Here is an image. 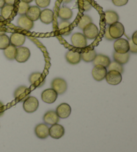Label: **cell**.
<instances>
[{
  "label": "cell",
  "mask_w": 137,
  "mask_h": 152,
  "mask_svg": "<svg viewBox=\"0 0 137 152\" xmlns=\"http://www.w3.org/2000/svg\"><path fill=\"white\" fill-rule=\"evenodd\" d=\"M108 31L112 39H119V38H121L124 34V27L121 23L118 21L109 26Z\"/></svg>",
  "instance_id": "6da1fadb"
},
{
  "label": "cell",
  "mask_w": 137,
  "mask_h": 152,
  "mask_svg": "<svg viewBox=\"0 0 137 152\" xmlns=\"http://www.w3.org/2000/svg\"><path fill=\"white\" fill-rule=\"evenodd\" d=\"M51 86L57 94H64L68 89V84L65 80L60 77L54 78L51 83Z\"/></svg>",
  "instance_id": "7a4b0ae2"
},
{
  "label": "cell",
  "mask_w": 137,
  "mask_h": 152,
  "mask_svg": "<svg viewBox=\"0 0 137 152\" xmlns=\"http://www.w3.org/2000/svg\"><path fill=\"white\" fill-rule=\"evenodd\" d=\"M39 107V101L36 97L29 96L23 102V108L26 112L32 113L35 112Z\"/></svg>",
  "instance_id": "3957f363"
},
{
  "label": "cell",
  "mask_w": 137,
  "mask_h": 152,
  "mask_svg": "<svg viewBox=\"0 0 137 152\" xmlns=\"http://www.w3.org/2000/svg\"><path fill=\"white\" fill-rule=\"evenodd\" d=\"M29 81L34 88H41L46 83L44 75L40 72H34L29 75Z\"/></svg>",
  "instance_id": "277c9868"
},
{
  "label": "cell",
  "mask_w": 137,
  "mask_h": 152,
  "mask_svg": "<svg viewBox=\"0 0 137 152\" xmlns=\"http://www.w3.org/2000/svg\"><path fill=\"white\" fill-rule=\"evenodd\" d=\"M30 92H31V90L27 86H21L15 89L13 95H14L16 101L19 102H24L30 96Z\"/></svg>",
  "instance_id": "5b68a950"
},
{
  "label": "cell",
  "mask_w": 137,
  "mask_h": 152,
  "mask_svg": "<svg viewBox=\"0 0 137 152\" xmlns=\"http://www.w3.org/2000/svg\"><path fill=\"white\" fill-rule=\"evenodd\" d=\"M106 81L110 85L116 86L121 83L122 80V74L120 72L115 71V70H110L107 72L106 75Z\"/></svg>",
  "instance_id": "8992f818"
},
{
  "label": "cell",
  "mask_w": 137,
  "mask_h": 152,
  "mask_svg": "<svg viewBox=\"0 0 137 152\" xmlns=\"http://www.w3.org/2000/svg\"><path fill=\"white\" fill-rule=\"evenodd\" d=\"M31 53L30 50L27 48L21 47L16 49V56L15 59L19 63H25L30 58Z\"/></svg>",
  "instance_id": "52a82bcc"
},
{
  "label": "cell",
  "mask_w": 137,
  "mask_h": 152,
  "mask_svg": "<svg viewBox=\"0 0 137 152\" xmlns=\"http://www.w3.org/2000/svg\"><path fill=\"white\" fill-rule=\"evenodd\" d=\"M71 42L74 47L77 48H84L87 46V39L81 33L74 34L71 37Z\"/></svg>",
  "instance_id": "ba28073f"
},
{
  "label": "cell",
  "mask_w": 137,
  "mask_h": 152,
  "mask_svg": "<svg viewBox=\"0 0 137 152\" xmlns=\"http://www.w3.org/2000/svg\"><path fill=\"white\" fill-rule=\"evenodd\" d=\"M114 49L115 52L119 53H126L129 51V45L128 40L119 38L117 39L114 43Z\"/></svg>",
  "instance_id": "9c48e42d"
},
{
  "label": "cell",
  "mask_w": 137,
  "mask_h": 152,
  "mask_svg": "<svg viewBox=\"0 0 137 152\" xmlns=\"http://www.w3.org/2000/svg\"><path fill=\"white\" fill-rule=\"evenodd\" d=\"M57 96H58V94L52 88L47 89L43 91L42 95H41L42 101L49 104H52L56 102Z\"/></svg>",
  "instance_id": "30bf717a"
},
{
  "label": "cell",
  "mask_w": 137,
  "mask_h": 152,
  "mask_svg": "<svg viewBox=\"0 0 137 152\" xmlns=\"http://www.w3.org/2000/svg\"><path fill=\"white\" fill-rule=\"evenodd\" d=\"M64 127L58 124H54L49 128V136L54 139H60L64 135Z\"/></svg>",
  "instance_id": "8fae6325"
},
{
  "label": "cell",
  "mask_w": 137,
  "mask_h": 152,
  "mask_svg": "<svg viewBox=\"0 0 137 152\" xmlns=\"http://www.w3.org/2000/svg\"><path fill=\"white\" fill-rule=\"evenodd\" d=\"M98 29L94 23H90L86 26L83 29V35L86 39H94L98 36Z\"/></svg>",
  "instance_id": "7c38bea8"
},
{
  "label": "cell",
  "mask_w": 137,
  "mask_h": 152,
  "mask_svg": "<svg viewBox=\"0 0 137 152\" xmlns=\"http://www.w3.org/2000/svg\"><path fill=\"white\" fill-rule=\"evenodd\" d=\"M107 72L108 70L106 67L97 65V66H94V68L92 69V75L96 81H101L105 79Z\"/></svg>",
  "instance_id": "4fadbf2b"
},
{
  "label": "cell",
  "mask_w": 137,
  "mask_h": 152,
  "mask_svg": "<svg viewBox=\"0 0 137 152\" xmlns=\"http://www.w3.org/2000/svg\"><path fill=\"white\" fill-rule=\"evenodd\" d=\"M71 112H72V108L70 105L66 103H62L60 104L56 110L57 116L62 119L68 118L71 114Z\"/></svg>",
  "instance_id": "5bb4252c"
},
{
  "label": "cell",
  "mask_w": 137,
  "mask_h": 152,
  "mask_svg": "<svg viewBox=\"0 0 137 152\" xmlns=\"http://www.w3.org/2000/svg\"><path fill=\"white\" fill-rule=\"evenodd\" d=\"M43 120L46 125L52 126L57 124L60 121V118L57 116L56 111L50 110L46 112L43 117Z\"/></svg>",
  "instance_id": "9a60e30c"
},
{
  "label": "cell",
  "mask_w": 137,
  "mask_h": 152,
  "mask_svg": "<svg viewBox=\"0 0 137 152\" xmlns=\"http://www.w3.org/2000/svg\"><path fill=\"white\" fill-rule=\"evenodd\" d=\"M49 128L46 124H38L35 127V134L40 139H46L49 136Z\"/></svg>",
  "instance_id": "2e32d148"
},
{
  "label": "cell",
  "mask_w": 137,
  "mask_h": 152,
  "mask_svg": "<svg viewBox=\"0 0 137 152\" xmlns=\"http://www.w3.org/2000/svg\"><path fill=\"white\" fill-rule=\"evenodd\" d=\"M10 44L15 48H19L22 46L26 42V36L24 35L19 33H14L12 34L10 37Z\"/></svg>",
  "instance_id": "e0dca14e"
},
{
  "label": "cell",
  "mask_w": 137,
  "mask_h": 152,
  "mask_svg": "<svg viewBox=\"0 0 137 152\" xmlns=\"http://www.w3.org/2000/svg\"><path fill=\"white\" fill-rule=\"evenodd\" d=\"M18 25L26 31H30L34 27V21L30 20L26 15H21L18 20Z\"/></svg>",
  "instance_id": "ac0fdd59"
},
{
  "label": "cell",
  "mask_w": 137,
  "mask_h": 152,
  "mask_svg": "<svg viewBox=\"0 0 137 152\" xmlns=\"http://www.w3.org/2000/svg\"><path fill=\"white\" fill-rule=\"evenodd\" d=\"M66 59L68 63L72 65H76L81 61L80 53L78 51H69L66 53Z\"/></svg>",
  "instance_id": "d6986e66"
},
{
  "label": "cell",
  "mask_w": 137,
  "mask_h": 152,
  "mask_svg": "<svg viewBox=\"0 0 137 152\" xmlns=\"http://www.w3.org/2000/svg\"><path fill=\"white\" fill-rule=\"evenodd\" d=\"M54 12L50 9H45L41 11L40 20L42 23L45 24H50L53 21Z\"/></svg>",
  "instance_id": "ffe728a7"
},
{
  "label": "cell",
  "mask_w": 137,
  "mask_h": 152,
  "mask_svg": "<svg viewBox=\"0 0 137 152\" xmlns=\"http://www.w3.org/2000/svg\"><path fill=\"white\" fill-rule=\"evenodd\" d=\"M41 13V10L38 6H29L28 10L27 11L26 15L30 20L32 21H38L40 19V15Z\"/></svg>",
  "instance_id": "44dd1931"
},
{
  "label": "cell",
  "mask_w": 137,
  "mask_h": 152,
  "mask_svg": "<svg viewBox=\"0 0 137 152\" xmlns=\"http://www.w3.org/2000/svg\"><path fill=\"white\" fill-rule=\"evenodd\" d=\"M105 18L106 23L108 26L118 22L119 20V16L118 15V13L112 10L106 11L105 13Z\"/></svg>",
  "instance_id": "7402d4cb"
},
{
  "label": "cell",
  "mask_w": 137,
  "mask_h": 152,
  "mask_svg": "<svg viewBox=\"0 0 137 152\" xmlns=\"http://www.w3.org/2000/svg\"><path fill=\"white\" fill-rule=\"evenodd\" d=\"M110 62V59L107 56L103 55V54H98V55H96L93 61V64L94 66L100 65V66H102L107 68Z\"/></svg>",
  "instance_id": "603a6c76"
},
{
  "label": "cell",
  "mask_w": 137,
  "mask_h": 152,
  "mask_svg": "<svg viewBox=\"0 0 137 152\" xmlns=\"http://www.w3.org/2000/svg\"><path fill=\"white\" fill-rule=\"evenodd\" d=\"M113 58L114 61L121 65H124L129 61L130 53L128 52L126 53H119L114 52L113 53Z\"/></svg>",
  "instance_id": "cb8c5ba5"
},
{
  "label": "cell",
  "mask_w": 137,
  "mask_h": 152,
  "mask_svg": "<svg viewBox=\"0 0 137 152\" xmlns=\"http://www.w3.org/2000/svg\"><path fill=\"white\" fill-rule=\"evenodd\" d=\"M72 15L73 12L69 7H62L59 10L58 16L62 20H69L72 18Z\"/></svg>",
  "instance_id": "d4e9b609"
},
{
  "label": "cell",
  "mask_w": 137,
  "mask_h": 152,
  "mask_svg": "<svg viewBox=\"0 0 137 152\" xmlns=\"http://www.w3.org/2000/svg\"><path fill=\"white\" fill-rule=\"evenodd\" d=\"M96 55V52L94 50H88L80 53L81 59H82L84 61L86 62V63H89V62H92L94 61Z\"/></svg>",
  "instance_id": "484cf974"
},
{
  "label": "cell",
  "mask_w": 137,
  "mask_h": 152,
  "mask_svg": "<svg viewBox=\"0 0 137 152\" xmlns=\"http://www.w3.org/2000/svg\"><path fill=\"white\" fill-rule=\"evenodd\" d=\"M16 49L17 48L11 44L5 48L4 50V54L5 58L9 60H14L16 56Z\"/></svg>",
  "instance_id": "4316f807"
},
{
  "label": "cell",
  "mask_w": 137,
  "mask_h": 152,
  "mask_svg": "<svg viewBox=\"0 0 137 152\" xmlns=\"http://www.w3.org/2000/svg\"><path fill=\"white\" fill-rule=\"evenodd\" d=\"M13 5H5L1 9V15L5 20L9 18L13 10Z\"/></svg>",
  "instance_id": "83f0119b"
},
{
  "label": "cell",
  "mask_w": 137,
  "mask_h": 152,
  "mask_svg": "<svg viewBox=\"0 0 137 152\" xmlns=\"http://www.w3.org/2000/svg\"><path fill=\"white\" fill-rule=\"evenodd\" d=\"M91 23H92V18H90L89 15H84L81 18L80 21H79V22L78 23V28L82 29V30H83L85 27Z\"/></svg>",
  "instance_id": "f1b7e54d"
},
{
  "label": "cell",
  "mask_w": 137,
  "mask_h": 152,
  "mask_svg": "<svg viewBox=\"0 0 137 152\" xmlns=\"http://www.w3.org/2000/svg\"><path fill=\"white\" fill-rule=\"evenodd\" d=\"M10 45V37L5 34L0 35V50H4Z\"/></svg>",
  "instance_id": "f546056e"
},
{
  "label": "cell",
  "mask_w": 137,
  "mask_h": 152,
  "mask_svg": "<svg viewBox=\"0 0 137 152\" xmlns=\"http://www.w3.org/2000/svg\"><path fill=\"white\" fill-rule=\"evenodd\" d=\"M107 68L108 69V71H110V70H115V71L120 72L121 74H122L123 72H124V68H123L122 65L117 63L116 61L110 62V64H109Z\"/></svg>",
  "instance_id": "4dcf8cb0"
},
{
  "label": "cell",
  "mask_w": 137,
  "mask_h": 152,
  "mask_svg": "<svg viewBox=\"0 0 137 152\" xmlns=\"http://www.w3.org/2000/svg\"><path fill=\"white\" fill-rule=\"evenodd\" d=\"M29 4H27V3L21 1L18 5V14L20 15H25L26 14L27 11L29 9Z\"/></svg>",
  "instance_id": "1f68e13d"
},
{
  "label": "cell",
  "mask_w": 137,
  "mask_h": 152,
  "mask_svg": "<svg viewBox=\"0 0 137 152\" xmlns=\"http://www.w3.org/2000/svg\"><path fill=\"white\" fill-rule=\"evenodd\" d=\"M35 4L40 8L47 7L50 4L51 0H35Z\"/></svg>",
  "instance_id": "d6a6232c"
},
{
  "label": "cell",
  "mask_w": 137,
  "mask_h": 152,
  "mask_svg": "<svg viewBox=\"0 0 137 152\" xmlns=\"http://www.w3.org/2000/svg\"><path fill=\"white\" fill-rule=\"evenodd\" d=\"M70 25L71 23L69 21H67V20L62 21L61 22L59 23L58 29L60 30H62V29H64L65 28H68L70 26Z\"/></svg>",
  "instance_id": "836d02e7"
},
{
  "label": "cell",
  "mask_w": 137,
  "mask_h": 152,
  "mask_svg": "<svg viewBox=\"0 0 137 152\" xmlns=\"http://www.w3.org/2000/svg\"><path fill=\"white\" fill-rule=\"evenodd\" d=\"M112 1L113 3V4L116 5V6L121 7L127 5L128 0H112Z\"/></svg>",
  "instance_id": "e575fe53"
},
{
  "label": "cell",
  "mask_w": 137,
  "mask_h": 152,
  "mask_svg": "<svg viewBox=\"0 0 137 152\" xmlns=\"http://www.w3.org/2000/svg\"><path fill=\"white\" fill-rule=\"evenodd\" d=\"M128 42V45H129V51L131 53H137V45L135 44L133 42L132 39H130Z\"/></svg>",
  "instance_id": "d590c367"
},
{
  "label": "cell",
  "mask_w": 137,
  "mask_h": 152,
  "mask_svg": "<svg viewBox=\"0 0 137 152\" xmlns=\"http://www.w3.org/2000/svg\"><path fill=\"white\" fill-rule=\"evenodd\" d=\"M82 8H83L84 11H89L92 8V5L89 1H86V0H84L83 1V5H82Z\"/></svg>",
  "instance_id": "8d00e7d4"
},
{
  "label": "cell",
  "mask_w": 137,
  "mask_h": 152,
  "mask_svg": "<svg viewBox=\"0 0 137 152\" xmlns=\"http://www.w3.org/2000/svg\"><path fill=\"white\" fill-rule=\"evenodd\" d=\"M104 37H105V39H106L108 40V41H112V40H114L113 39H112V37L110 36V34H109L108 28H106L105 32V35H104Z\"/></svg>",
  "instance_id": "74e56055"
},
{
  "label": "cell",
  "mask_w": 137,
  "mask_h": 152,
  "mask_svg": "<svg viewBox=\"0 0 137 152\" xmlns=\"http://www.w3.org/2000/svg\"><path fill=\"white\" fill-rule=\"evenodd\" d=\"M132 41L135 44L137 45V31H135L133 34L132 36Z\"/></svg>",
  "instance_id": "f35d334b"
},
{
  "label": "cell",
  "mask_w": 137,
  "mask_h": 152,
  "mask_svg": "<svg viewBox=\"0 0 137 152\" xmlns=\"http://www.w3.org/2000/svg\"><path fill=\"white\" fill-rule=\"evenodd\" d=\"M4 113V104L0 101V116L2 115Z\"/></svg>",
  "instance_id": "ab89813d"
},
{
  "label": "cell",
  "mask_w": 137,
  "mask_h": 152,
  "mask_svg": "<svg viewBox=\"0 0 137 152\" xmlns=\"http://www.w3.org/2000/svg\"><path fill=\"white\" fill-rule=\"evenodd\" d=\"M5 5H13L15 4V0H4Z\"/></svg>",
  "instance_id": "60d3db41"
},
{
  "label": "cell",
  "mask_w": 137,
  "mask_h": 152,
  "mask_svg": "<svg viewBox=\"0 0 137 152\" xmlns=\"http://www.w3.org/2000/svg\"><path fill=\"white\" fill-rule=\"evenodd\" d=\"M5 5V4L4 0H0V9H1V8L4 7Z\"/></svg>",
  "instance_id": "b9f144b4"
},
{
  "label": "cell",
  "mask_w": 137,
  "mask_h": 152,
  "mask_svg": "<svg viewBox=\"0 0 137 152\" xmlns=\"http://www.w3.org/2000/svg\"><path fill=\"white\" fill-rule=\"evenodd\" d=\"M21 1L23 2H25V3H27V4H29V3L32 2L34 0H21Z\"/></svg>",
  "instance_id": "7bdbcfd3"
}]
</instances>
